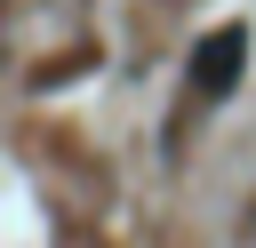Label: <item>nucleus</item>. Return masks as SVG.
<instances>
[{
    "label": "nucleus",
    "instance_id": "obj_1",
    "mask_svg": "<svg viewBox=\"0 0 256 248\" xmlns=\"http://www.w3.org/2000/svg\"><path fill=\"white\" fill-rule=\"evenodd\" d=\"M240 64H248V24H216V32H200V48H192V88H200L208 104H224V96L240 88Z\"/></svg>",
    "mask_w": 256,
    "mask_h": 248
}]
</instances>
